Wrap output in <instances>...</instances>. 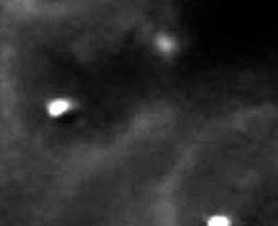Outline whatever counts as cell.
I'll list each match as a JSON object with an SVG mask.
<instances>
[{"label":"cell","instance_id":"6da1fadb","mask_svg":"<svg viewBox=\"0 0 278 226\" xmlns=\"http://www.w3.org/2000/svg\"><path fill=\"white\" fill-rule=\"evenodd\" d=\"M72 108V102L66 98H56L47 105V112L53 118H58L66 114Z\"/></svg>","mask_w":278,"mask_h":226},{"label":"cell","instance_id":"7a4b0ae2","mask_svg":"<svg viewBox=\"0 0 278 226\" xmlns=\"http://www.w3.org/2000/svg\"><path fill=\"white\" fill-rule=\"evenodd\" d=\"M230 219L224 215H214L208 221V226H230Z\"/></svg>","mask_w":278,"mask_h":226}]
</instances>
